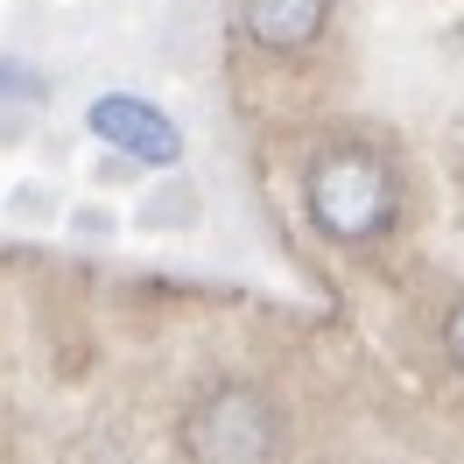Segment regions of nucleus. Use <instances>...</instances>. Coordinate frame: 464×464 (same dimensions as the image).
<instances>
[{
    "mask_svg": "<svg viewBox=\"0 0 464 464\" xmlns=\"http://www.w3.org/2000/svg\"><path fill=\"white\" fill-rule=\"evenodd\" d=\"M303 211H310V226L331 246H373L401 218V183H394V169L373 148L338 141V148H324L310 162V176H303Z\"/></svg>",
    "mask_w": 464,
    "mask_h": 464,
    "instance_id": "1",
    "label": "nucleus"
},
{
    "mask_svg": "<svg viewBox=\"0 0 464 464\" xmlns=\"http://www.w3.org/2000/svg\"><path fill=\"white\" fill-rule=\"evenodd\" d=\"M183 458L198 464H267L282 450V415L267 401L261 387H246V380H226V387H211L198 401L183 408Z\"/></svg>",
    "mask_w": 464,
    "mask_h": 464,
    "instance_id": "2",
    "label": "nucleus"
},
{
    "mask_svg": "<svg viewBox=\"0 0 464 464\" xmlns=\"http://www.w3.org/2000/svg\"><path fill=\"white\" fill-rule=\"evenodd\" d=\"M85 127L113 148V155L141 162V169H176V162H183V127H176L162 106L134 99V92H106V99H92Z\"/></svg>",
    "mask_w": 464,
    "mask_h": 464,
    "instance_id": "3",
    "label": "nucleus"
},
{
    "mask_svg": "<svg viewBox=\"0 0 464 464\" xmlns=\"http://www.w3.org/2000/svg\"><path fill=\"white\" fill-rule=\"evenodd\" d=\"M239 35L267 57H303L331 29V0H232Z\"/></svg>",
    "mask_w": 464,
    "mask_h": 464,
    "instance_id": "4",
    "label": "nucleus"
},
{
    "mask_svg": "<svg viewBox=\"0 0 464 464\" xmlns=\"http://www.w3.org/2000/svg\"><path fill=\"white\" fill-rule=\"evenodd\" d=\"M43 78H35V71H22V63L14 57H0V99H43Z\"/></svg>",
    "mask_w": 464,
    "mask_h": 464,
    "instance_id": "5",
    "label": "nucleus"
},
{
    "mask_svg": "<svg viewBox=\"0 0 464 464\" xmlns=\"http://www.w3.org/2000/svg\"><path fill=\"white\" fill-rule=\"evenodd\" d=\"M443 359H450V373H464V295L450 303V317H443Z\"/></svg>",
    "mask_w": 464,
    "mask_h": 464,
    "instance_id": "6",
    "label": "nucleus"
}]
</instances>
